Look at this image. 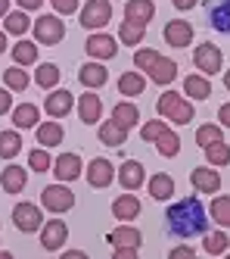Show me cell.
<instances>
[{"instance_id": "1", "label": "cell", "mask_w": 230, "mask_h": 259, "mask_svg": "<svg viewBox=\"0 0 230 259\" xmlns=\"http://www.w3.org/2000/svg\"><path fill=\"white\" fill-rule=\"evenodd\" d=\"M165 225H168L171 237L190 240V237H196V234H205L208 212H205V206L196 197H184V200L171 203V206L165 209Z\"/></svg>"}, {"instance_id": "2", "label": "cell", "mask_w": 230, "mask_h": 259, "mask_svg": "<svg viewBox=\"0 0 230 259\" xmlns=\"http://www.w3.org/2000/svg\"><path fill=\"white\" fill-rule=\"evenodd\" d=\"M134 63H137V69L143 72L149 81H156V84H171L178 78V63L168 60L165 53H159V50L140 47L137 53H134Z\"/></svg>"}, {"instance_id": "3", "label": "cell", "mask_w": 230, "mask_h": 259, "mask_svg": "<svg viewBox=\"0 0 230 259\" xmlns=\"http://www.w3.org/2000/svg\"><path fill=\"white\" fill-rule=\"evenodd\" d=\"M156 113L165 116V119H171L175 125H190V119L196 116V109H193V103H187L181 94H175V91H165V94L156 100Z\"/></svg>"}, {"instance_id": "4", "label": "cell", "mask_w": 230, "mask_h": 259, "mask_svg": "<svg viewBox=\"0 0 230 259\" xmlns=\"http://www.w3.org/2000/svg\"><path fill=\"white\" fill-rule=\"evenodd\" d=\"M31 31H34V41L44 44V47H53L66 38V25H63L60 16H41V19L31 25Z\"/></svg>"}, {"instance_id": "5", "label": "cell", "mask_w": 230, "mask_h": 259, "mask_svg": "<svg viewBox=\"0 0 230 259\" xmlns=\"http://www.w3.org/2000/svg\"><path fill=\"white\" fill-rule=\"evenodd\" d=\"M41 206L50 212H69L75 206V194H72V188H66V181L50 184V188L41 191Z\"/></svg>"}, {"instance_id": "6", "label": "cell", "mask_w": 230, "mask_h": 259, "mask_svg": "<svg viewBox=\"0 0 230 259\" xmlns=\"http://www.w3.org/2000/svg\"><path fill=\"white\" fill-rule=\"evenodd\" d=\"M112 19V4L109 0H87L78 13V22L81 28H103Z\"/></svg>"}, {"instance_id": "7", "label": "cell", "mask_w": 230, "mask_h": 259, "mask_svg": "<svg viewBox=\"0 0 230 259\" xmlns=\"http://www.w3.org/2000/svg\"><path fill=\"white\" fill-rule=\"evenodd\" d=\"M193 63H196V69L202 72V75H218V72L224 69V53H221V47H215L212 41H205V44L196 47Z\"/></svg>"}, {"instance_id": "8", "label": "cell", "mask_w": 230, "mask_h": 259, "mask_svg": "<svg viewBox=\"0 0 230 259\" xmlns=\"http://www.w3.org/2000/svg\"><path fill=\"white\" fill-rule=\"evenodd\" d=\"M13 222H16V228L22 231V234H34V231H41V209L34 206V203H16V209H13Z\"/></svg>"}, {"instance_id": "9", "label": "cell", "mask_w": 230, "mask_h": 259, "mask_svg": "<svg viewBox=\"0 0 230 259\" xmlns=\"http://www.w3.org/2000/svg\"><path fill=\"white\" fill-rule=\"evenodd\" d=\"M66 237H69V228H66V222H60V219H50V222L41 225V247L47 253L63 250L66 247Z\"/></svg>"}, {"instance_id": "10", "label": "cell", "mask_w": 230, "mask_h": 259, "mask_svg": "<svg viewBox=\"0 0 230 259\" xmlns=\"http://www.w3.org/2000/svg\"><path fill=\"white\" fill-rule=\"evenodd\" d=\"M112 181H115V169H112V162H109L106 156L90 159V165H87V184H90V188L103 191V188H109Z\"/></svg>"}, {"instance_id": "11", "label": "cell", "mask_w": 230, "mask_h": 259, "mask_svg": "<svg viewBox=\"0 0 230 259\" xmlns=\"http://www.w3.org/2000/svg\"><path fill=\"white\" fill-rule=\"evenodd\" d=\"M84 50L90 53L93 60H112L115 53H119V44H115L112 34L106 31H97V34H90V38L84 41Z\"/></svg>"}, {"instance_id": "12", "label": "cell", "mask_w": 230, "mask_h": 259, "mask_svg": "<svg viewBox=\"0 0 230 259\" xmlns=\"http://www.w3.org/2000/svg\"><path fill=\"white\" fill-rule=\"evenodd\" d=\"M81 169H84V162L78 153H60L53 159V175L60 178V181H75V178H81Z\"/></svg>"}, {"instance_id": "13", "label": "cell", "mask_w": 230, "mask_h": 259, "mask_svg": "<svg viewBox=\"0 0 230 259\" xmlns=\"http://www.w3.org/2000/svg\"><path fill=\"white\" fill-rule=\"evenodd\" d=\"M190 181H193V188L199 194H218L221 191V175L215 165H199V169L190 172Z\"/></svg>"}, {"instance_id": "14", "label": "cell", "mask_w": 230, "mask_h": 259, "mask_svg": "<svg viewBox=\"0 0 230 259\" xmlns=\"http://www.w3.org/2000/svg\"><path fill=\"white\" fill-rule=\"evenodd\" d=\"M162 38H165L168 47H190V41H193V25L184 22V19H171V22H165Z\"/></svg>"}, {"instance_id": "15", "label": "cell", "mask_w": 230, "mask_h": 259, "mask_svg": "<svg viewBox=\"0 0 230 259\" xmlns=\"http://www.w3.org/2000/svg\"><path fill=\"white\" fill-rule=\"evenodd\" d=\"M78 103L66 88H60V91H50V97L44 100V109H47V116H53V119H63V116H69V109Z\"/></svg>"}, {"instance_id": "16", "label": "cell", "mask_w": 230, "mask_h": 259, "mask_svg": "<svg viewBox=\"0 0 230 259\" xmlns=\"http://www.w3.org/2000/svg\"><path fill=\"white\" fill-rule=\"evenodd\" d=\"M146 181V169L137 162V159H125L122 162V169H119V184L125 191H137L140 184Z\"/></svg>"}, {"instance_id": "17", "label": "cell", "mask_w": 230, "mask_h": 259, "mask_svg": "<svg viewBox=\"0 0 230 259\" xmlns=\"http://www.w3.org/2000/svg\"><path fill=\"white\" fill-rule=\"evenodd\" d=\"M152 16H156V4H149V0H128L125 4V19L134 25H149Z\"/></svg>"}, {"instance_id": "18", "label": "cell", "mask_w": 230, "mask_h": 259, "mask_svg": "<svg viewBox=\"0 0 230 259\" xmlns=\"http://www.w3.org/2000/svg\"><path fill=\"white\" fill-rule=\"evenodd\" d=\"M25 184H28V172L22 169V165H7L4 175H0V188H4L7 194H22L25 191Z\"/></svg>"}, {"instance_id": "19", "label": "cell", "mask_w": 230, "mask_h": 259, "mask_svg": "<svg viewBox=\"0 0 230 259\" xmlns=\"http://www.w3.org/2000/svg\"><path fill=\"white\" fill-rule=\"evenodd\" d=\"M34 138H37V147H60L63 138H66V128L56 125V122H37Z\"/></svg>"}, {"instance_id": "20", "label": "cell", "mask_w": 230, "mask_h": 259, "mask_svg": "<svg viewBox=\"0 0 230 259\" xmlns=\"http://www.w3.org/2000/svg\"><path fill=\"white\" fill-rule=\"evenodd\" d=\"M208 25L221 34H230V0H212V7H208Z\"/></svg>"}, {"instance_id": "21", "label": "cell", "mask_w": 230, "mask_h": 259, "mask_svg": "<svg viewBox=\"0 0 230 259\" xmlns=\"http://www.w3.org/2000/svg\"><path fill=\"white\" fill-rule=\"evenodd\" d=\"M78 116H81V122L84 125H97L100 122V116H103V100L97 97V94H87L78 100Z\"/></svg>"}, {"instance_id": "22", "label": "cell", "mask_w": 230, "mask_h": 259, "mask_svg": "<svg viewBox=\"0 0 230 259\" xmlns=\"http://www.w3.org/2000/svg\"><path fill=\"white\" fill-rule=\"evenodd\" d=\"M78 81H81L84 88H103V84L109 81V72H106L103 63H84V66L78 69Z\"/></svg>"}, {"instance_id": "23", "label": "cell", "mask_w": 230, "mask_h": 259, "mask_svg": "<svg viewBox=\"0 0 230 259\" xmlns=\"http://www.w3.org/2000/svg\"><path fill=\"white\" fill-rule=\"evenodd\" d=\"M112 215L119 219V222H131V219H137V215H140V200H137V197H131V194L115 197V200H112Z\"/></svg>"}, {"instance_id": "24", "label": "cell", "mask_w": 230, "mask_h": 259, "mask_svg": "<svg viewBox=\"0 0 230 259\" xmlns=\"http://www.w3.org/2000/svg\"><path fill=\"white\" fill-rule=\"evenodd\" d=\"M149 197L159 200V203H168L171 197H175V178L165 175V172L152 175V178H149Z\"/></svg>"}, {"instance_id": "25", "label": "cell", "mask_w": 230, "mask_h": 259, "mask_svg": "<svg viewBox=\"0 0 230 259\" xmlns=\"http://www.w3.org/2000/svg\"><path fill=\"white\" fill-rule=\"evenodd\" d=\"M31 81L37 88H44V91H53L56 84H60V66H56V63H37Z\"/></svg>"}, {"instance_id": "26", "label": "cell", "mask_w": 230, "mask_h": 259, "mask_svg": "<svg viewBox=\"0 0 230 259\" xmlns=\"http://www.w3.org/2000/svg\"><path fill=\"white\" fill-rule=\"evenodd\" d=\"M41 122V109L34 103H19L13 109V128H34Z\"/></svg>"}, {"instance_id": "27", "label": "cell", "mask_w": 230, "mask_h": 259, "mask_svg": "<svg viewBox=\"0 0 230 259\" xmlns=\"http://www.w3.org/2000/svg\"><path fill=\"white\" fill-rule=\"evenodd\" d=\"M16 153H22V132L7 128V132H0V159H13Z\"/></svg>"}, {"instance_id": "28", "label": "cell", "mask_w": 230, "mask_h": 259, "mask_svg": "<svg viewBox=\"0 0 230 259\" xmlns=\"http://www.w3.org/2000/svg\"><path fill=\"white\" fill-rule=\"evenodd\" d=\"M100 141H103L106 147H122V144L128 141V128L119 125L115 119H109V122L100 125Z\"/></svg>"}, {"instance_id": "29", "label": "cell", "mask_w": 230, "mask_h": 259, "mask_svg": "<svg viewBox=\"0 0 230 259\" xmlns=\"http://www.w3.org/2000/svg\"><path fill=\"white\" fill-rule=\"evenodd\" d=\"M184 91L190 100H208L212 97V81L202 78V75H187L184 78Z\"/></svg>"}, {"instance_id": "30", "label": "cell", "mask_w": 230, "mask_h": 259, "mask_svg": "<svg viewBox=\"0 0 230 259\" xmlns=\"http://www.w3.org/2000/svg\"><path fill=\"white\" fill-rule=\"evenodd\" d=\"M109 244L112 247H137L140 250V244H143V234H140V228H115L112 234H109Z\"/></svg>"}, {"instance_id": "31", "label": "cell", "mask_w": 230, "mask_h": 259, "mask_svg": "<svg viewBox=\"0 0 230 259\" xmlns=\"http://www.w3.org/2000/svg\"><path fill=\"white\" fill-rule=\"evenodd\" d=\"M119 91L125 97H140L146 91V78L140 72H125V75H119Z\"/></svg>"}, {"instance_id": "32", "label": "cell", "mask_w": 230, "mask_h": 259, "mask_svg": "<svg viewBox=\"0 0 230 259\" xmlns=\"http://www.w3.org/2000/svg\"><path fill=\"white\" fill-rule=\"evenodd\" d=\"M28 28H31V19H28L25 10H16V13H7V16H4V31L16 34V38H22Z\"/></svg>"}, {"instance_id": "33", "label": "cell", "mask_w": 230, "mask_h": 259, "mask_svg": "<svg viewBox=\"0 0 230 259\" xmlns=\"http://www.w3.org/2000/svg\"><path fill=\"white\" fill-rule=\"evenodd\" d=\"M152 144H156V150H159V156H178L181 153V138L175 135V132H171V128H165V132L156 138V141H152Z\"/></svg>"}, {"instance_id": "34", "label": "cell", "mask_w": 230, "mask_h": 259, "mask_svg": "<svg viewBox=\"0 0 230 259\" xmlns=\"http://www.w3.org/2000/svg\"><path fill=\"white\" fill-rule=\"evenodd\" d=\"M146 38V25H134V22H122L119 25V41L128 44V47H140V41Z\"/></svg>"}, {"instance_id": "35", "label": "cell", "mask_w": 230, "mask_h": 259, "mask_svg": "<svg viewBox=\"0 0 230 259\" xmlns=\"http://www.w3.org/2000/svg\"><path fill=\"white\" fill-rule=\"evenodd\" d=\"M4 81H7V88L10 91H16V94H22V91L31 84V75L22 69V66H10L7 72H4Z\"/></svg>"}, {"instance_id": "36", "label": "cell", "mask_w": 230, "mask_h": 259, "mask_svg": "<svg viewBox=\"0 0 230 259\" xmlns=\"http://www.w3.org/2000/svg\"><path fill=\"white\" fill-rule=\"evenodd\" d=\"M10 57L16 60V66H34L37 63V44H31V41H16V47H13Z\"/></svg>"}, {"instance_id": "37", "label": "cell", "mask_w": 230, "mask_h": 259, "mask_svg": "<svg viewBox=\"0 0 230 259\" xmlns=\"http://www.w3.org/2000/svg\"><path fill=\"white\" fill-rule=\"evenodd\" d=\"M112 119L119 122V125H125V128H134V125L140 122V109L134 106V103H115Z\"/></svg>"}, {"instance_id": "38", "label": "cell", "mask_w": 230, "mask_h": 259, "mask_svg": "<svg viewBox=\"0 0 230 259\" xmlns=\"http://www.w3.org/2000/svg\"><path fill=\"white\" fill-rule=\"evenodd\" d=\"M218 141H224V128H215L212 122H205L202 128H196V144L202 147H212V144H218Z\"/></svg>"}, {"instance_id": "39", "label": "cell", "mask_w": 230, "mask_h": 259, "mask_svg": "<svg viewBox=\"0 0 230 259\" xmlns=\"http://www.w3.org/2000/svg\"><path fill=\"white\" fill-rule=\"evenodd\" d=\"M208 212H212V219L221 228H230V197H215V203L208 206Z\"/></svg>"}, {"instance_id": "40", "label": "cell", "mask_w": 230, "mask_h": 259, "mask_svg": "<svg viewBox=\"0 0 230 259\" xmlns=\"http://www.w3.org/2000/svg\"><path fill=\"white\" fill-rule=\"evenodd\" d=\"M205 159H208V165H227L230 162V147L224 144V141H218V144H212V147H205Z\"/></svg>"}, {"instance_id": "41", "label": "cell", "mask_w": 230, "mask_h": 259, "mask_svg": "<svg viewBox=\"0 0 230 259\" xmlns=\"http://www.w3.org/2000/svg\"><path fill=\"white\" fill-rule=\"evenodd\" d=\"M202 247H205V253H212V256H224V250H227V234L224 231H215V234H202Z\"/></svg>"}, {"instance_id": "42", "label": "cell", "mask_w": 230, "mask_h": 259, "mask_svg": "<svg viewBox=\"0 0 230 259\" xmlns=\"http://www.w3.org/2000/svg\"><path fill=\"white\" fill-rule=\"evenodd\" d=\"M28 169L31 172H47V169H53V159H50V153H44V147H37V150H31L28 153Z\"/></svg>"}, {"instance_id": "43", "label": "cell", "mask_w": 230, "mask_h": 259, "mask_svg": "<svg viewBox=\"0 0 230 259\" xmlns=\"http://www.w3.org/2000/svg\"><path fill=\"white\" fill-rule=\"evenodd\" d=\"M162 132H165V122H162V119H152V122H146V125L140 128V138H143V141H156Z\"/></svg>"}, {"instance_id": "44", "label": "cell", "mask_w": 230, "mask_h": 259, "mask_svg": "<svg viewBox=\"0 0 230 259\" xmlns=\"http://www.w3.org/2000/svg\"><path fill=\"white\" fill-rule=\"evenodd\" d=\"M53 10L60 13V16H72V13H78V0H50Z\"/></svg>"}, {"instance_id": "45", "label": "cell", "mask_w": 230, "mask_h": 259, "mask_svg": "<svg viewBox=\"0 0 230 259\" xmlns=\"http://www.w3.org/2000/svg\"><path fill=\"white\" fill-rule=\"evenodd\" d=\"M168 256H171V259H193V256H196V250H193V247H175Z\"/></svg>"}, {"instance_id": "46", "label": "cell", "mask_w": 230, "mask_h": 259, "mask_svg": "<svg viewBox=\"0 0 230 259\" xmlns=\"http://www.w3.org/2000/svg\"><path fill=\"white\" fill-rule=\"evenodd\" d=\"M13 113V97H10V91H0V116H7Z\"/></svg>"}, {"instance_id": "47", "label": "cell", "mask_w": 230, "mask_h": 259, "mask_svg": "<svg viewBox=\"0 0 230 259\" xmlns=\"http://www.w3.org/2000/svg\"><path fill=\"white\" fill-rule=\"evenodd\" d=\"M112 256L115 259H134V256H137V247H115Z\"/></svg>"}, {"instance_id": "48", "label": "cell", "mask_w": 230, "mask_h": 259, "mask_svg": "<svg viewBox=\"0 0 230 259\" xmlns=\"http://www.w3.org/2000/svg\"><path fill=\"white\" fill-rule=\"evenodd\" d=\"M218 119H221V125H224V128H230V103H221Z\"/></svg>"}, {"instance_id": "49", "label": "cell", "mask_w": 230, "mask_h": 259, "mask_svg": "<svg viewBox=\"0 0 230 259\" xmlns=\"http://www.w3.org/2000/svg\"><path fill=\"white\" fill-rule=\"evenodd\" d=\"M16 4L22 7L25 13H28V10H41V4H44V0H16Z\"/></svg>"}, {"instance_id": "50", "label": "cell", "mask_w": 230, "mask_h": 259, "mask_svg": "<svg viewBox=\"0 0 230 259\" xmlns=\"http://www.w3.org/2000/svg\"><path fill=\"white\" fill-rule=\"evenodd\" d=\"M171 4H175V7H178L181 13H187V10H193V7L199 4V0H171Z\"/></svg>"}, {"instance_id": "51", "label": "cell", "mask_w": 230, "mask_h": 259, "mask_svg": "<svg viewBox=\"0 0 230 259\" xmlns=\"http://www.w3.org/2000/svg\"><path fill=\"white\" fill-rule=\"evenodd\" d=\"M87 253H81V250H69V253H63V259H84Z\"/></svg>"}, {"instance_id": "52", "label": "cell", "mask_w": 230, "mask_h": 259, "mask_svg": "<svg viewBox=\"0 0 230 259\" xmlns=\"http://www.w3.org/2000/svg\"><path fill=\"white\" fill-rule=\"evenodd\" d=\"M10 4H13V0H0V19H4V16L10 13Z\"/></svg>"}, {"instance_id": "53", "label": "cell", "mask_w": 230, "mask_h": 259, "mask_svg": "<svg viewBox=\"0 0 230 259\" xmlns=\"http://www.w3.org/2000/svg\"><path fill=\"white\" fill-rule=\"evenodd\" d=\"M0 53H7V34H4V28H0Z\"/></svg>"}, {"instance_id": "54", "label": "cell", "mask_w": 230, "mask_h": 259, "mask_svg": "<svg viewBox=\"0 0 230 259\" xmlns=\"http://www.w3.org/2000/svg\"><path fill=\"white\" fill-rule=\"evenodd\" d=\"M224 84H227V91H230V69L224 72Z\"/></svg>"}]
</instances>
